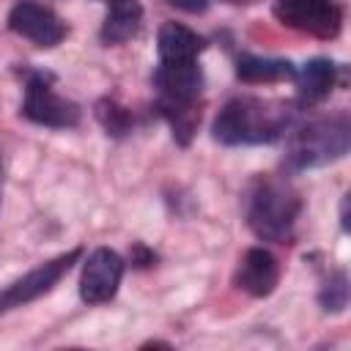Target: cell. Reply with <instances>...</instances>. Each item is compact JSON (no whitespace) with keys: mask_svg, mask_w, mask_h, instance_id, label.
I'll return each mask as SVG.
<instances>
[{"mask_svg":"<svg viewBox=\"0 0 351 351\" xmlns=\"http://www.w3.org/2000/svg\"><path fill=\"white\" fill-rule=\"evenodd\" d=\"M154 261H156V255H154L145 244H134V247H132V263H134V266H151Z\"/></svg>","mask_w":351,"mask_h":351,"instance_id":"obj_17","label":"cell"},{"mask_svg":"<svg viewBox=\"0 0 351 351\" xmlns=\"http://www.w3.org/2000/svg\"><path fill=\"white\" fill-rule=\"evenodd\" d=\"M228 3H247V0H228Z\"/></svg>","mask_w":351,"mask_h":351,"instance_id":"obj_20","label":"cell"},{"mask_svg":"<svg viewBox=\"0 0 351 351\" xmlns=\"http://www.w3.org/2000/svg\"><path fill=\"white\" fill-rule=\"evenodd\" d=\"M277 280H280V266H277V258L263 250V247H252L244 252L241 263H239V271H236V285L250 293V296H269L274 288H277Z\"/></svg>","mask_w":351,"mask_h":351,"instance_id":"obj_10","label":"cell"},{"mask_svg":"<svg viewBox=\"0 0 351 351\" xmlns=\"http://www.w3.org/2000/svg\"><path fill=\"white\" fill-rule=\"evenodd\" d=\"M206 41L189 30L186 25H178V22H165L159 27V36H156V52H159V60L162 63H176V60H197V55L203 52Z\"/></svg>","mask_w":351,"mask_h":351,"instance_id":"obj_11","label":"cell"},{"mask_svg":"<svg viewBox=\"0 0 351 351\" xmlns=\"http://www.w3.org/2000/svg\"><path fill=\"white\" fill-rule=\"evenodd\" d=\"M0 192H3V165H0Z\"/></svg>","mask_w":351,"mask_h":351,"instance_id":"obj_19","label":"cell"},{"mask_svg":"<svg viewBox=\"0 0 351 351\" xmlns=\"http://www.w3.org/2000/svg\"><path fill=\"white\" fill-rule=\"evenodd\" d=\"M80 255H82L80 247H77V250H69V252H63V255H58V258L41 263V266H36V269L27 271L25 277L14 280L11 285H5V288L0 291V313L14 310V307H22V304H27V302H33V299L49 293V291L58 285V280L71 269V263H74Z\"/></svg>","mask_w":351,"mask_h":351,"instance_id":"obj_6","label":"cell"},{"mask_svg":"<svg viewBox=\"0 0 351 351\" xmlns=\"http://www.w3.org/2000/svg\"><path fill=\"white\" fill-rule=\"evenodd\" d=\"M271 11L285 27L315 38H335L343 27V11L335 0H277Z\"/></svg>","mask_w":351,"mask_h":351,"instance_id":"obj_5","label":"cell"},{"mask_svg":"<svg viewBox=\"0 0 351 351\" xmlns=\"http://www.w3.org/2000/svg\"><path fill=\"white\" fill-rule=\"evenodd\" d=\"M335 63L329 58H313L302 66L299 77V96L304 101H321L335 88Z\"/></svg>","mask_w":351,"mask_h":351,"instance_id":"obj_14","label":"cell"},{"mask_svg":"<svg viewBox=\"0 0 351 351\" xmlns=\"http://www.w3.org/2000/svg\"><path fill=\"white\" fill-rule=\"evenodd\" d=\"M291 123V110L277 101L261 99H230L214 118V140L225 145H252L277 140Z\"/></svg>","mask_w":351,"mask_h":351,"instance_id":"obj_1","label":"cell"},{"mask_svg":"<svg viewBox=\"0 0 351 351\" xmlns=\"http://www.w3.org/2000/svg\"><path fill=\"white\" fill-rule=\"evenodd\" d=\"M8 27L38 47H55L66 36V25L60 22V16L49 5H41L33 0H22L11 8Z\"/></svg>","mask_w":351,"mask_h":351,"instance_id":"obj_9","label":"cell"},{"mask_svg":"<svg viewBox=\"0 0 351 351\" xmlns=\"http://www.w3.org/2000/svg\"><path fill=\"white\" fill-rule=\"evenodd\" d=\"M236 77L241 82H282L293 80L296 69L291 60L282 58H261V55H239Z\"/></svg>","mask_w":351,"mask_h":351,"instance_id":"obj_13","label":"cell"},{"mask_svg":"<svg viewBox=\"0 0 351 351\" xmlns=\"http://www.w3.org/2000/svg\"><path fill=\"white\" fill-rule=\"evenodd\" d=\"M348 143H351V126H348L346 115L313 121L291 137L288 167H293V170L324 167V165L340 159L348 151Z\"/></svg>","mask_w":351,"mask_h":351,"instance_id":"obj_3","label":"cell"},{"mask_svg":"<svg viewBox=\"0 0 351 351\" xmlns=\"http://www.w3.org/2000/svg\"><path fill=\"white\" fill-rule=\"evenodd\" d=\"M107 5V19L101 25V41L104 44H121L129 41L143 22V5L137 0H101Z\"/></svg>","mask_w":351,"mask_h":351,"instance_id":"obj_12","label":"cell"},{"mask_svg":"<svg viewBox=\"0 0 351 351\" xmlns=\"http://www.w3.org/2000/svg\"><path fill=\"white\" fill-rule=\"evenodd\" d=\"M321 304L324 310H332V313H340L346 304H348V280H346V271H337L321 291Z\"/></svg>","mask_w":351,"mask_h":351,"instance_id":"obj_16","label":"cell"},{"mask_svg":"<svg viewBox=\"0 0 351 351\" xmlns=\"http://www.w3.org/2000/svg\"><path fill=\"white\" fill-rule=\"evenodd\" d=\"M167 3H173L176 8H184V11H189V14L206 11V5H208V0H167Z\"/></svg>","mask_w":351,"mask_h":351,"instance_id":"obj_18","label":"cell"},{"mask_svg":"<svg viewBox=\"0 0 351 351\" xmlns=\"http://www.w3.org/2000/svg\"><path fill=\"white\" fill-rule=\"evenodd\" d=\"M154 85L159 88V107H189L200 96L203 71L197 60H176V63L159 60Z\"/></svg>","mask_w":351,"mask_h":351,"instance_id":"obj_8","label":"cell"},{"mask_svg":"<svg viewBox=\"0 0 351 351\" xmlns=\"http://www.w3.org/2000/svg\"><path fill=\"white\" fill-rule=\"evenodd\" d=\"M302 200L282 178H258L247 192V225L263 241H285L296 225Z\"/></svg>","mask_w":351,"mask_h":351,"instance_id":"obj_2","label":"cell"},{"mask_svg":"<svg viewBox=\"0 0 351 351\" xmlns=\"http://www.w3.org/2000/svg\"><path fill=\"white\" fill-rule=\"evenodd\" d=\"M96 118H99V123L107 129V134H112V137H121V134H126L129 129H132V115H129V110H123L118 101H112V99H99L96 101Z\"/></svg>","mask_w":351,"mask_h":351,"instance_id":"obj_15","label":"cell"},{"mask_svg":"<svg viewBox=\"0 0 351 351\" xmlns=\"http://www.w3.org/2000/svg\"><path fill=\"white\" fill-rule=\"evenodd\" d=\"M49 82H52V77L47 71H27L22 115L41 126L69 129L80 121V107L74 101L63 99L60 93H55Z\"/></svg>","mask_w":351,"mask_h":351,"instance_id":"obj_4","label":"cell"},{"mask_svg":"<svg viewBox=\"0 0 351 351\" xmlns=\"http://www.w3.org/2000/svg\"><path fill=\"white\" fill-rule=\"evenodd\" d=\"M123 277V258L110 247H96L85 263L80 277V299L85 304H104L115 296Z\"/></svg>","mask_w":351,"mask_h":351,"instance_id":"obj_7","label":"cell"}]
</instances>
